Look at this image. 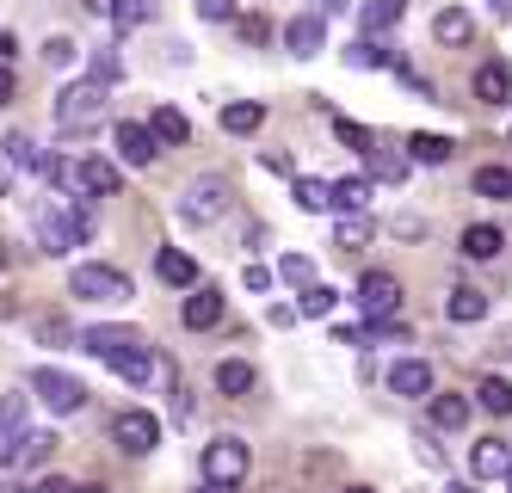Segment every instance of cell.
<instances>
[{
  "label": "cell",
  "mask_w": 512,
  "mask_h": 493,
  "mask_svg": "<svg viewBox=\"0 0 512 493\" xmlns=\"http://www.w3.org/2000/svg\"><path fill=\"white\" fill-rule=\"evenodd\" d=\"M241 284H247V290H272V272H266V265H247Z\"/></svg>",
  "instance_id": "obj_48"
},
{
  "label": "cell",
  "mask_w": 512,
  "mask_h": 493,
  "mask_svg": "<svg viewBox=\"0 0 512 493\" xmlns=\"http://www.w3.org/2000/svg\"><path fill=\"white\" fill-rule=\"evenodd\" d=\"M155 272H161V284H173V290H192V284H198V259L179 253V247H161V253H155Z\"/></svg>",
  "instance_id": "obj_16"
},
{
  "label": "cell",
  "mask_w": 512,
  "mask_h": 493,
  "mask_svg": "<svg viewBox=\"0 0 512 493\" xmlns=\"http://www.w3.org/2000/svg\"><path fill=\"white\" fill-rule=\"evenodd\" d=\"M364 204H371V179H364V173H352V179H334V185H327V210L364 216Z\"/></svg>",
  "instance_id": "obj_15"
},
{
  "label": "cell",
  "mask_w": 512,
  "mask_h": 493,
  "mask_svg": "<svg viewBox=\"0 0 512 493\" xmlns=\"http://www.w3.org/2000/svg\"><path fill=\"white\" fill-rule=\"evenodd\" d=\"M358 19H364V31L377 37V31H389V25L401 19V0H364V13H358Z\"/></svg>",
  "instance_id": "obj_35"
},
{
  "label": "cell",
  "mask_w": 512,
  "mask_h": 493,
  "mask_svg": "<svg viewBox=\"0 0 512 493\" xmlns=\"http://www.w3.org/2000/svg\"><path fill=\"white\" fill-rule=\"evenodd\" d=\"M216 321H223V290H210V284L192 290V296H186V327L204 333V327H216Z\"/></svg>",
  "instance_id": "obj_20"
},
{
  "label": "cell",
  "mask_w": 512,
  "mask_h": 493,
  "mask_svg": "<svg viewBox=\"0 0 512 493\" xmlns=\"http://www.w3.org/2000/svg\"><path fill=\"white\" fill-rule=\"evenodd\" d=\"M247 444L241 438H216L204 444V487H241L247 481Z\"/></svg>",
  "instance_id": "obj_2"
},
{
  "label": "cell",
  "mask_w": 512,
  "mask_h": 493,
  "mask_svg": "<svg viewBox=\"0 0 512 493\" xmlns=\"http://www.w3.org/2000/svg\"><path fill=\"white\" fill-rule=\"evenodd\" d=\"M506 93H512V68H506V62H482V68H475V99L500 105Z\"/></svg>",
  "instance_id": "obj_25"
},
{
  "label": "cell",
  "mask_w": 512,
  "mask_h": 493,
  "mask_svg": "<svg viewBox=\"0 0 512 493\" xmlns=\"http://www.w3.org/2000/svg\"><path fill=\"white\" fill-rule=\"evenodd\" d=\"M346 0H315V19H327V13H340Z\"/></svg>",
  "instance_id": "obj_53"
},
{
  "label": "cell",
  "mask_w": 512,
  "mask_h": 493,
  "mask_svg": "<svg viewBox=\"0 0 512 493\" xmlns=\"http://www.w3.org/2000/svg\"><path fill=\"white\" fill-rule=\"evenodd\" d=\"M81 352H93V358H105L112 364L118 352H130V346H142V333H130V327H81V339H75Z\"/></svg>",
  "instance_id": "obj_9"
},
{
  "label": "cell",
  "mask_w": 512,
  "mask_h": 493,
  "mask_svg": "<svg viewBox=\"0 0 512 493\" xmlns=\"http://www.w3.org/2000/svg\"><path fill=\"white\" fill-rule=\"evenodd\" d=\"M475 198L506 204L512 198V167H475Z\"/></svg>",
  "instance_id": "obj_29"
},
{
  "label": "cell",
  "mask_w": 512,
  "mask_h": 493,
  "mask_svg": "<svg viewBox=\"0 0 512 493\" xmlns=\"http://www.w3.org/2000/svg\"><path fill=\"white\" fill-rule=\"evenodd\" d=\"M112 370H118L124 383L136 389V383H149V370H155V358H149V346H130V352H118V358H112Z\"/></svg>",
  "instance_id": "obj_30"
},
{
  "label": "cell",
  "mask_w": 512,
  "mask_h": 493,
  "mask_svg": "<svg viewBox=\"0 0 512 493\" xmlns=\"http://www.w3.org/2000/svg\"><path fill=\"white\" fill-rule=\"evenodd\" d=\"M432 37H438V44H469V37H475V19H469L463 7H445V13L432 19Z\"/></svg>",
  "instance_id": "obj_27"
},
{
  "label": "cell",
  "mask_w": 512,
  "mask_h": 493,
  "mask_svg": "<svg viewBox=\"0 0 512 493\" xmlns=\"http://www.w3.org/2000/svg\"><path fill=\"white\" fill-rule=\"evenodd\" d=\"M216 389H223V395H247L253 389V364L247 358H223V364H216Z\"/></svg>",
  "instance_id": "obj_31"
},
{
  "label": "cell",
  "mask_w": 512,
  "mask_h": 493,
  "mask_svg": "<svg viewBox=\"0 0 512 493\" xmlns=\"http://www.w3.org/2000/svg\"><path fill=\"white\" fill-rule=\"evenodd\" d=\"M13 93H19V81H13V68H0V105H13Z\"/></svg>",
  "instance_id": "obj_49"
},
{
  "label": "cell",
  "mask_w": 512,
  "mask_h": 493,
  "mask_svg": "<svg viewBox=\"0 0 512 493\" xmlns=\"http://www.w3.org/2000/svg\"><path fill=\"white\" fill-rule=\"evenodd\" d=\"M13 192V167H7V155H0V198Z\"/></svg>",
  "instance_id": "obj_52"
},
{
  "label": "cell",
  "mask_w": 512,
  "mask_h": 493,
  "mask_svg": "<svg viewBox=\"0 0 512 493\" xmlns=\"http://www.w3.org/2000/svg\"><path fill=\"white\" fill-rule=\"evenodd\" d=\"M451 493H475V487H463V481H457V487H451Z\"/></svg>",
  "instance_id": "obj_59"
},
{
  "label": "cell",
  "mask_w": 512,
  "mask_h": 493,
  "mask_svg": "<svg viewBox=\"0 0 512 493\" xmlns=\"http://www.w3.org/2000/svg\"><path fill=\"white\" fill-rule=\"evenodd\" d=\"M7 450H13V432H7V426H0V463H7Z\"/></svg>",
  "instance_id": "obj_54"
},
{
  "label": "cell",
  "mask_w": 512,
  "mask_h": 493,
  "mask_svg": "<svg viewBox=\"0 0 512 493\" xmlns=\"http://www.w3.org/2000/svg\"><path fill=\"white\" fill-rule=\"evenodd\" d=\"M105 13H112L118 25H149V19H155V7H149V0H112Z\"/></svg>",
  "instance_id": "obj_40"
},
{
  "label": "cell",
  "mask_w": 512,
  "mask_h": 493,
  "mask_svg": "<svg viewBox=\"0 0 512 493\" xmlns=\"http://www.w3.org/2000/svg\"><path fill=\"white\" fill-rule=\"evenodd\" d=\"M44 62L68 68V62H75V37H50V44H44Z\"/></svg>",
  "instance_id": "obj_44"
},
{
  "label": "cell",
  "mask_w": 512,
  "mask_h": 493,
  "mask_svg": "<svg viewBox=\"0 0 512 493\" xmlns=\"http://www.w3.org/2000/svg\"><path fill=\"white\" fill-rule=\"evenodd\" d=\"M223 210H229V179H216V173L192 179L186 198H179V216H186V222H216Z\"/></svg>",
  "instance_id": "obj_5"
},
{
  "label": "cell",
  "mask_w": 512,
  "mask_h": 493,
  "mask_svg": "<svg viewBox=\"0 0 512 493\" xmlns=\"http://www.w3.org/2000/svg\"><path fill=\"white\" fill-rule=\"evenodd\" d=\"M50 457H56V438H50V432H19L13 450H7V463H13V469H44Z\"/></svg>",
  "instance_id": "obj_14"
},
{
  "label": "cell",
  "mask_w": 512,
  "mask_h": 493,
  "mask_svg": "<svg viewBox=\"0 0 512 493\" xmlns=\"http://www.w3.org/2000/svg\"><path fill=\"white\" fill-rule=\"evenodd\" d=\"M68 192L112 198V192H118V167H112V161H99V155H87V161H75V173H68Z\"/></svg>",
  "instance_id": "obj_8"
},
{
  "label": "cell",
  "mask_w": 512,
  "mask_h": 493,
  "mask_svg": "<svg viewBox=\"0 0 512 493\" xmlns=\"http://www.w3.org/2000/svg\"><path fill=\"white\" fill-rule=\"evenodd\" d=\"M445 315H451L457 327H475V321H482V315H488V296H482V290H475V284H457V290L445 296Z\"/></svg>",
  "instance_id": "obj_19"
},
{
  "label": "cell",
  "mask_w": 512,
  "mask_h": 493,
  "mask_svg": "<svg viewBox=\"0 0 512 493\" xmlns=\"http://www.w3.org/2000/svg\"><path fill=\"white\" fill-rule=\"evenodd\" d=\"M278 278L297 284V290H309V284H315V259H309V253H284V259H278Z\"/></svg>",
  "instance_id": "obj_34"
},
{
  "label": "cell",
  "mask_w": 512,
  "mask_h": 493,
  "mask_svg": "<svg viewBox=\"0 0 512 493\" xmlns=\"http://www.w3.org/2000/svg\"><path fill=\"white\" fill-rule=\"evenodd\" d=\"M358 309L371 315V321H395V309H401L395 272H364V278H358Z\"/></svg>",
  "instance_id": "obj_6"
},
{
  "label": "cell",
  "mask_w": 512,
  "mask_h": 493,
  "mask_svg": "<svg viewBox=\"0 0 512 493\" xmlns=\"http://www.w3.org/2000/svg\"><path fill=\"white\" fill-rule=\"evenodd\" d=\"M389 389H395L401 401H426V395H432V364H426V358H401V364L389 370Z\"/></svg>",
  "instance_id": "obj_11"
},
{
  "label": "cell",
  "mask_w": 512,
  "mask_h": 493,
  "mask_svg": "<svg viewBox=\"0 0 512 493\" xmlns=\"http://www.w3.org/2000/svg\"><path fill=\"white\" fill-rule=\"evenodd\" d=\"M0 155H7V167H19V173H38V179H50V148L44 142H31V136H7L0 142Z\"/></svg>",
  "instance_id": "obj_10"
},
{
  "label": "cell",
  "mask_w": 512,
  "mask_h": 493,
  "mask_svg": "<svg viewBox=\"0 0 512 493\" xmlns=\"http://www.w3.org/2000/svg\"><path fill=\"white\" fill-rule=\"evenodd\" d=\"M149 136H155V148H179V142H192V124H186V111L161 105L155 118H149Z\"/></svg>",
  "instance_id": "obj_21"
},
{
  "label": "cell",
  "mask_w": 512,
  "mask_h": 493,
  "mask_svg": "<svg viewBox=\"0 0 512 493\" xmlns=\"http://www.w3.org/2000/svg\"><path fill=\"white\" fill-rule=\"evenodd\" d=\"M0 493H31V487H0Z\"/></svg>",
  "instance_id": "obj_57"
},
{
  "label": "cell",
  "mask_w": 512,
  "mask_h": 493,
  "mask_svg": "<svg viewBox=\"0 0 512 493\" xmlns=\"http://www.w3.org/2000/svg\"><path fill=\"white\" fill-rule=\"evenodd\" d=\"M321 44H327V19H315V13H303V19H290L284 25V50L290 56H321Z\"/></svg>",
  "instance_id": "obj_12"
},
{
  "label": "cell",
  "mask_w": 512,
  "mask_h": 493,
  "mask_svg": "<svg viewBox=\"0 0 512 493\" xmlns=\"http://www.w3.org/2000/svg\"><path fill=\"white\" fill-rule=\"evenodd\" d=\"M506 463H512V450L500 444V438H482L469 450V469H475V481H500L506 475Z\"/></svg>",
  "instance_id": "obj_18"
},
{
  "label": "cell",
  "mask_w": 512,
  "mask_h": 493,
  "mask_svg": "<svg viewBox=\"0 0 512 493\" xmlns=\"http://www.w3.org/2000/svg\"><path fill=\"white\" fill-rule=\"evenodd\" d=\"M475 407H488L494 420H512V383H506V376H482V389H475Z\"/></svg>",
  "instance_id": "obj_28"
},
{
  "label": "cell",
  "mask_w": 512,
  "mask_h": 493,
  "mask_svg": "<svg viewBox=\"0 0 512 493\" xmlns=\"http://www.w3.org/2000/svg\"><path fill=\"white\" fill-rule=\"evenodd\" d=\"M451 155H457V142H451V136H426V130L408 136V161H420V167H445Z\"/></svg>",
  "instance_id": "obj_23"
},
{
  "label": "cell",
  "mask_w": 512,
  "mask_h": 493,
  "mask_svg": "<svg viewBox=\"0 0 512 493\" xmlns=\"http://www.w3.org/2000/svg\"><path fill=\"white\" fill-rule=\"evenodd\" d=\"M112 142H118V161H130V167H149V161L161 155L155 136H149V124H118Z\"/></svg>",
  "instance_id": "obj_13"
},
{
  "label": "cell",
  "mask_w": 512,
  "mask_h": 493,
  "mask_svg": "<svg viewBox=\"0 0 512 493\" xmlns=\"http://www.w3.org/2000/svg\"><path fill=\"white\" fill-rule=\"evenodd\" d=\"M62 222H68V235H75V247L93 235V210H87V204H68V216H62Z\"/></svg>",
  "instance_id": "obj_43"
},
{
  "label": "cell",
  "mask_w": 512,
  "mask_h": 493,
  "mask_svg": "<svg viewBox=\"0 0 512 493\" xmlns=\"http://www.w3.org/2000/svg\"><path fill=\"white\" fill-rule=\"evenodd\" d=\"M346 62H352V68H395V56H389L383 44H371V37H364V44H352Z\"/></svg>",
  "instance_id": "obj_36"
},
{
  "label": "cell",
  "mask_w": 512,
  "mask_h": 493,
  "mask_svg": "<svg viewBox=\"0 0 512 493\" xmlns=\"http://www.w3.org/2000/svg\"><path fill=\"white\" fill-rule=\"evenodd\" d=\"M112 438H118V450H124V457H149V450L161 444V426H155V413H142V407H130V413H118V426H112Z\"/></svg>",
  "instance_id": "obj_7"
},
{
  "label": "cell",
  "mask_w": 512,
  "mask_h": 493,
  "mask_svg": "<svg viewBox=\"0 0 512 493\" xmlns=\"http://www.w3.org/2000/svg\"><path fill=\"white\" fill-rule=\"evenodd\" d=\"M38 333H44V339H50V346H68V327H62V321H56V315H44V321H38Z\"/></svg>",
  "instance_id": "obj_47"
},
{
  "label": "cell",
  "mask_w": 512,
  "mask_h": 493,
  "mask_svg": "<svg viewBox=\"0 0 512 493\" xmlns=\"http://www.w3.org/2000/svg\"><path fill=\"white\" fill-rule=\"evenodd\" d=\"M198 19H210V25L235 19V0H198Z\"/></svg>",
  "instance_id": "obj_45"
},
{
  "label": "cell",
  "mask_w": 512,
  "mask_h": 493,
  "mask_svg": "<svg viewBox=\"0 0 512 493\" xmlns=\"http://www.w3.org/2000/svg\"><path fill=\"white\" fill-rule=\"evenodd\" d=\"M31 493H75V487H68L62 475H44V481H38V487H31Z\"/></svg>",
  "instance_id": "obj_50"
},
{
  "label": "cell",
  "mask_w": 512,
  "mask_h": 493,
  "mask_svg": "<svg viewBox=\"0 0 512 493\" xmlns=\"http://www.w3.org/2000/svg\"><path fill=\"white\" fill-rule=\"evenodd\" d=\"M346 493H371V487H346Z\"/></svg>",
  "instance_id": "obj_60"
},
{
  "label": "cell",
  "mask_w": 512,
  "mask_h": 493,
  "mask_svg": "<svg viewBox=\"0 0 512 493\" xmlns=\"http://www.w3.org/2000/svg\"><path fill=\"white\" fill-rule=\"evenodd\" d=\"M118 74H124V62H118V50H93V74H87V81H99V87H112V81H118Z\"/></svg>",
  "instance_id": "obj_41"
},
{
  "label": "cell",
  "mask_w": 512,
  "mask_h": 493,
  "mask_svg": "<svg viewBox=\"0 0 512 493\" xmlns=\"http://www.w3.org/2000/svg\"><path fill=\"white\" fill-rule=\"evenodd\" d=\"M31 395H38L50 413H81V407H87V389H81L68 370H50V364L31 370Z\"/></svg>",
  "instance_id": "obj_4"
},
{
  "label": "cell",
  "mask_w": 512,
  "mask_h": 493,
  "mask_svg": "<svg viewBox=\"0 0 512 493\" xmlns=\"http://www.w3.org/2000/svg\"><path fill=\"white\" fill-rule=\"evenodd\" d=\"M500 247H506V235L494 222H469L463 229V259H500Z\"/></svg>",
  "instance_id": "obj_22"
},
{
  "label": "cell",
  "mask_w": 512,
  "mask_h": 493,
  "mask_svg": "<svg viewBox=\"0 0 512 493\" xmlns=\"http://www.w3.org/2000/svg\"><path fill=\"white\" fill-rule=\"evenodd\" d=\"M0 265H7V253H0Z\"/></svg>",
  "instance_id": "obj_61"
},
{
  "label": "cell",
  "mask_w": 512,
  "mask_h": 493,
  "mask_svg": "<svg viewBox=\"0 0 512 493\" xmlns=\"http://www.w3.org/2000/svg\"><path fill=\"white\" fill-rule=\"evenodd\" d=\"M204 493H235V487H204Z\"/></svg>",
  "instance_id": "obj_56"
},
{
  "label": "cell",
  "mask_w": 512,
  "mask_h": 493,
  "mask_svg": "<svg viewBox=\"0 0 512 493\" xmlns=\"http://www.w3.org/2000/svg\"><path fill=\"white\" fill-rule=\"evenodd\" d=\"M334 302H340V290H334V284H309V290H303V302H297V315L321 321V315H334Z\"/></svg>",
  "instance_id": "obj_32"
},
{
  "label": "cell",
  "mask_w": 512,
  "mask_h": 493,
  "mask_svg": "<svg viewBox=\"0 0 512 493\" xmlns=\"http://www.w3.org/2000/svg\"><path fill=\"white\" fill-rule=\"evenodd\" d=\"M31 222H38V247H44L50 259H62L68 247H75V235H68V222H62L50 204H38V216H31Z\"/></svg>",
  "instance_id": "obj_17"
},
{
  "label": "cell",
  "mask_w": 512,
  "mask_h": 493,
  "mask_svg": "<svg viewBox=\"0 0 512 493\" xmlns=\"http://www.w3.org/2000/svg\"><path fill=\"white\" fill-rule=\"evenodd\" d=\"M99 111H105V87L99 81H75V87L56 93V124L62 130H87Z\"/></svg>",
  "instance_id": "obj_3"
},
{
  "label": "cell",
  "mask_w": 512,
  "mask_h": 493,
  "mask_svg": "<svg viewBox=\"0 0 512 493\" xmlns=\"http://www.w3.org/2000/svg\"><path fill=\"white\" fill-rule=\"evenodd\" d=\"M68 290H75L81 302H105V309L136 296V290H130V278L118 272V265H75V272H68Z\"/></svg>",
  "instance_id": "obj_1"
},
{
  "label": "cell",
  "mask_w": 512,
  "mask_h": 493,
  "mask_svg": "<svg viewBox=\"0 0 512 493\" xmlns=\"http://www.w3.org/2000/svg\"><path fill=\"white\" fill-rule=\"evenodd\" d=\"M75 493H112V487H75Z\"/></svg>",
  "instance_id": "obj_55"
},
{
  "label": "cell",
  "mask_w": 512,
  "mask_h": 493,
  "mask_svg": "<svg viewBox=\"0 0 512 493\" xmlns=\"http://www.w3.org/2000/svg\"><path fill=\"white\" fill-rule=\"evenodd\" d=\"M290 198H297V210L321 216L327 210V179H297V192H290Z\"/></svg>",
  "instance_id": "obj_38"
},
{
  "label": "cell",
  "mask_w": 512,
  "mask_h": 493,
  "mask_svg": "<svg viewBox=\"0 0 512 493\" xmlns=\"http://www.w3.org/2000/svg\"><path fill=\"white\" fill-rule=\"evenodd\" d=\"M334 136H340L346 148H358V155H371V148H377V136L364 130V124H352V118H334Z\"/></svg>",
  "instance_id": "obj_39"
},
{
  "label": "cell",
  "mask_w": 512,
  "mask_h": 493,
  "mask_svg": "<svg viewBox=\"0 0 512 493\" xmlns=\"http://www.w3.org/2000/svg\"><path fill=\"white\" fill-rule=\"evenodd\" d=\"M371 173L383 185H401V179H408V155H383V148H371Z\"/></svg>",
  "instance_id": "obj_37"
},
{
  "label": "cell",
  "mask_w": 512,
  "mask_h": 493,
  "mask_svg": "<svg viewBox=\"0 0 512 493\" xmlns=\"http://www.w3.org/2000/svg\"><path fill=\"white\" fill-rule=\"evenodd\" d=\"M506 493H512V463H506Z\"/></svg>",
  "instance_id": "obj_58"
},
{
  "label": "cell",
  "mask_w": 512,
  "mask_h": 493,
  "mask_svg": "<svg viewBox=\"0 0 512 493\" xmlns=\"http://www.w3.org/2000/svg\"><path fill=\"white\" fill-rule=\"evenodd\" d=\"M241 37H247V44H266V37H272V25H266L260 13H253V19H241Z\"/></svg>",
  "instance_id": "obj_46"
},
{
  "label": "cell",
  "mask_w": 512,
  "mask_h": 493,
  "mask_svg": "<svg viewBox=\"0 0 512 493\" xmlns=\"http://www.w3.org/2000/svg\"><path fill=\"white\" fill-rule=\"evenodd\" d=\"M25 401H31V395H7V401H0V426H7L13 438L25 432Z\"/></svg>",
  "instance_id": "obj_42"
},
{
  "label": "cell",
  "mask_w": 512,
  "mask_h": 493,
  "mask_svg": "<svg viewBox=\"0 0 512 493\" xmlns=\"http://www.w3.org/2000/svg\"><path fill=\"white\" fill-rule=\"evenodd\" d=\"M260 124H266V105H260V99H235V105H223V130H229V136H253Z\"/></svg>",
  "instance_id": "obj_24"
},
{
  "label": "cell",
  "mask_w": 512,
  "mask_h": 493,
  "mask_svg": "<svg viewBox=\"0 0 512 493\" xmlns=\"http://www.w3.org/2000/svg\"><path fill=\"white\" fill-rule=\"evenodd\" d=\"M364 241H371V216H340V229H334V247H340V253H358Z\"/></svg>",
  "instance_id": "obj_33"
},
{
  "label": "cell",
  "mask_w": 512,
  "mask_h": 493,
  "mask_svg": "<svg viewBox=\"0 0 512 493\" xmlns=\"http://www.w3.org/2000/svg\"><path fill=\"white\" fill-rule=\"evenodd\" d=\"M13 50H19V44H13V31H0V68L13 62Z\"/></svg>",
  "instance_id": "obj_51"
},
{
  "label": "cell",
  "mask_w": 512,
  "mask_h": 493,
  "mask_svg": "<svg viewBox=\"0 0 512 493\" xmlns=\"http://www.w3.org/2000/svg\"><path fill=\"white\" fill-rule=\"evenodd\" d=\"M469 413H475V407H469L463 395H432V426H438V432H463Z\"/></svg>",
  "instance_id": "obj_26"
}]
</instances>
